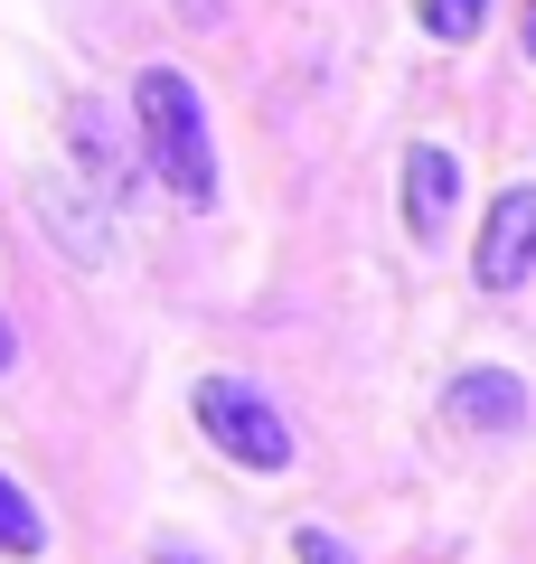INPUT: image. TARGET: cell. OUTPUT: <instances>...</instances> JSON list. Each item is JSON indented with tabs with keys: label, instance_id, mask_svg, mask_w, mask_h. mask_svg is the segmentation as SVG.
<instances>
[{
	"label": "cell",
	"instance_id": "1",
	"mask_svg": "<svg viewBox=\"0 0 536 564\" xmlns=\"http://www.w3.org/2000/svg\"><path fill=\"white\" fill-rule=\"evenodd\" d=\"M132 113H141V151H151L160 188H170L179 207H207V198H217V141H207L199 85L179 76V66H141Z\"/></svg>",
	"mask_w": 536,
	"mask_h": 564
},
{
	"label": "cell",
	"instance_id": "2",
	"mask_svg": "<svg viewBox=\"0 0 536 564\" xmlns=\"http://www.w3.org/2000/svg\"><path fill=\"white\" fill-rule=\"evenodd\" d=\"M189 404H199V433L226 452V462H245V470H292V423H282L245 377H199V395H189Z\"/></svg>",
	"mask_w": 536,
	"mask_h": 564
},
{
	"label": "cell",
	"instance_id": "3",
	"mask_svg": "<svg viewBox=\"0 0 536 564\" xmlns=\"http://www.w3.org/2000/svg\"><path fill=\"white\" fill-rule=\"evenodd\" d=\"M471 273H480V292H517V282L536 273V188H499Z\"/></svg>",
	"mask_w": 536,
	"mask_h": 564
},
{
	"label": "cell",
	"instance_id": "4",
	"mask_svg": "<svg viewBox=\"0 0 536 564\" xmlns=\"http://www.w3.org/2000/svg\"><path fill=\"white\" fill-rule=\"evenodd\" d=\"M452 207H461V161L442 141H415V151H405V226H415V236H442Z\"/></svg>",
	"mask_w": 536,
	"mask_h": 564
},
{
	"label": "cell",
	"instance_id": "5",
	"mask_svg": "<svg viewBox=\"0 0 536 564\" xmlns=\"http://www.w3.org/2000/svg\"><path fill=\"white\" fill-rule=\"evenodd\" d=\"M452 423L461 433H517L527 423V386L508 367H461L452 377Z\"/></svg>",
	"mask_w": 536,
	"mask_h": 564
},
{
	"label": "cell",
	"instance_id": "6",
	"mask_svg": "<svg viewBox=\"0 0 536 564\" xmlns=\"http://www.w3.org/2000/svg\"><path fill=\"white\" fill-rule=\"evenodd\" d=\"M66 141H76V180L95 188V198H122L132 161H122V132L104 122V104H66Z\"/></svg>",
	"mask_w": 536,
	"mask_h": 564
},
{
	"label": "cell",
	"instance_id": "7",
	"mask_svg": "<svg viewBox=\"0 0 536 564\" xmlns=\"http://www.w3.org/2000/svg\"><path fill=\"white\" fill-rule=\"evenodd\" d=\"M47 545V518H39V499H29L10 470H0V555H39Z\"/></svg>",
	"mask_w": 536,
	"mask_h": 564
},
{
	"label": "cell",
	"instance_id": "8",
	"mask_svg": "<svg viewBox=\"0 0 536 564\" xmlns=\"http://www.w3.org/2000/svg\"><path fill=\"white\" fill-rule=\"evenodd\" d=\"M39 207H47V226H57V236H66V254H76V263H95V254H104V217H85V207L66 198L57 180L39 188Z\"/></svg>",
	"mask_w": 536,
	"mask_h": 564
},
{
	"label": "cell",
	"instance_id": "9",
	"mask_svg": "<svg viewBox=\"0 0 536 564\" xmlns=\"http://www.w3.org/2000/svg\"><path fill=\"white\" fill-rule=\"evenodd\" d=\"M415 20H424V39L461 47V39H480V20H490V0H415Z\"/></svg>",
	"mask_w": 536,
	"mask_h": 564
},
{
	"label": "cell",
	"instance_id": "10",
	"mask_svg": "<svg viewBox=\"0 0 536 564\" xmlns=\"http://www.w3.org/2000/svg\"><path fill=\"white\" fill-rule=\"evenodd\" d=\"M292 555H301V564H357V555H349V536H330V527H301Z\"/></svg>",
	"mask_w": 536,
	"mask_h": 564
},
{
	"label": "cell",
	"instance_id": "11",
	"mask_svg": "<svg viewBox=\"0 0 536 564\" xmlns=\"http://www.w3.org/2000/svg\"><path fill=\"white\" fill-rule=\"evenodd\" d=\"M10 358H20V329H10V311H0V367H10Z\"/></svg>",
	"mask_w": 536,
	"mask_h": 564
},
{
	"label": "cell",
	"instance_id": "12",
	"mask_svg": "<svg viewBox=\"0 0 536 564\" xmlns=\"http://www.w3.org/2000/svg\"><path fill=\"white\" fill-rule=\"evenodd\" d=\"M151 564H199V555H179V545H160V555H151Z\"/></svg>",
	"mask_w": 536,
	"mask_h": 564
},
{
	"label": "cell",
	"instance_id": "13",
	"mask_svg": "<svg viewBox=\"0 0 536 564\" xmlns=\"http://www.w3.org/2000/svg\"><path fill=\"white\" fill-rule=\"evenodd\" d=\"M527 57H536V0H527Z\"/></svg>",
	"mask_w": 536,
	"mask_h": 564
}]
</instances>
